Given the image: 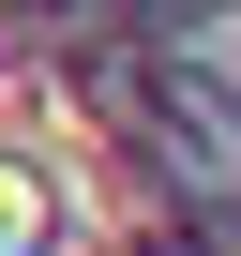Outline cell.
<instances>
[{"mask_svg": "<svg viewBox=\"0 0 241 256\" xmlns=\"http://www.w3.org/2000/svg\"><path fill=\"white\" fill-rule=\"evenodd\" d=\"M46 241H60V226H46V181L0 166V256H46Z\"/></svg>", "mask_w": 241, "mask_h": 256, "instance_id": "cell-1", "label": "cell"}]
</instances>
